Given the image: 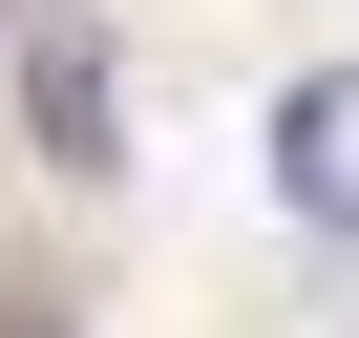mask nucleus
Here are the masks:
<instances>
[{
    "instance_id": "f257e3e1",
    "label": "nucleus",
    "mask_w": 359,
    "mask_h": 338,
    "mask_svg": "<svg viewBox=\"0 0 359 338\" xmlns=\"http://www.w3.org/2000/svg\"><path fill=\"white\" fill-rule=\"evenodd\" d=\"M22 127H43V169H127V85L85 22H22Z\"/></svg>"
},
{
    "instance_id": "7ed1b4c3",
    "label": "nucleus",
    "mask_w": 359,
    "mask_h": 338,
    "mask_svg": "<svg viewBox=\"0 0 359 338\" xmlns=\"http://www.w3.org/2000/svg\"><path fill=\"white\" fill-rule=\"evenodd\" d=\"M0 22H22V0H0Z\"/></svg>"
},
{
    "instance_id": "f03ea898",
    "label": "nucleus",
    "mask_w": 359,
    "mask_h": 338,
    "mask_svg": "<svg viewBox=\"0 0 359 338\" xmlns=\"http://www.w3.org/2000/svg\"><path fill=\"white\" fill-rule=\"evenodd\" d=\"M0 338H85V296H0Z\"/></svg>"
}]
</instances>
